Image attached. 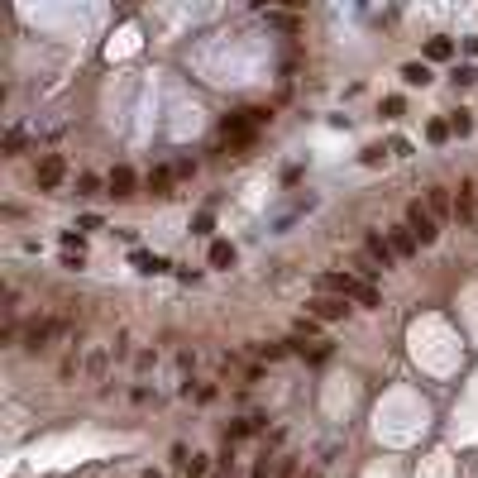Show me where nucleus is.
<instances>
[{
  "instance_id": "f257e3e1",
  "label": "nucleus",
  "mask_w": 478,
  "mask_h": 478,
  "mask_svg": "<svg viewBox=\"0 0 478 478\" xmlns=\"http://www.w3.org/2000/svg\"><path fill=\"white\" fill-rule=\"evenodd\" d=\"M406 225H411V235H416L421 244H435V235H440V230H435V210L421 206V201L406 206Z\"/></svg>"
},
{
  "instance_id": "f03ea898",
  "label": "nucleus",
  "mask_w": 478,
  "mask_h": 478,
  "mask_svg": "<svg viewBox=\"0 0 478 478\" xmlns=\"http://www.w3.org/2000/svg\"><path fill=\"white\" fill-rule=\"evenodd\" d=\"M63 330H67V321H34V325L24 330V349L39 354V349H48V340H58Z\"/></svg>"
},
{
  "instance_id": "7ed1b4c3",
  "label": "nucleus",
  "mask_w": 478,
  "mask_h": 478,
  "mask_svg": "<svg viewBox=\"0 0 478 478\" xmlns=\"http://www.w3.org/2000/svg\"><path fill=\"white\" fill-rule=\"evenodd\" d=\"M67 177V163H63V153H43V163H39V173H34V182L39 191H58V182Z\"/></svg>"
},
{
  "instance_id": "20e7f679",
  "label": "nucleus",
  "mask_w": 478,
  "mask_h": 478,
  "mask_svg": "<svg viewBox=\"0 0 478 478\" xmlns=\"http://www.w3.org/2000/svg\"><path fill=\"white\" fill-rule=\"evenodd\" d=\"M345 311H349V296H340V292H321L311 301V316L316 321H345Z\"/></svg>"
},
{
  "instance_id": "39448f33",
  "label": "nucleus",
  "mask_w": 478,
  "mask_h": 478,
  "mask_svg": "<svg viewBox=\"0 0 478 478\" xmlns=\"http://www.w3.org/2000/svg\"><path fill=\"white\" fill-rule=\"evenodd\" d=\"M364 254H369L378 268H392V263H397V249H392V239H387V235H378V230H369V235H364Z\"/></svg>"
},
{
  "instance_id": "423d86ee",
  "label": "nucleus",
  "mask_w": 478,
  "mask_h": 478,
  "mask_svg": "<svg viewBox=\"0 0 478 478\" xmlns=\"http://www.w3.org/2000/svg\"><path fill=\"white\" fill-rule=\"evenodd\" d=\"M478 215V182H459V196H455V220H474Z\"/></svg>"
},
{
  "instance_id": "0eeeda50",
  "label": "nucleus",
  "mask_w": 478,
  "mask_h": 478,
  "mask_svg": "<svg viewBox=\"0 0 478 478\" xmlns=\"http://www.w3.org/2000/svg\"><path fill=\"white\" fill-rule=\"evenodd\" d=\"M387 239H392V249H397V259H411L416 254V235H411V225H397V230H387Z\"/></svg>"
},
{
  "instance_id": "6e6552de",
  "label": "nucleus",
  "mask_w": 478,
  "mask_h": 478,
  "mask_svg": "<svg viewBox=\"0 0 478 478\" xmlns=\"http://www.w3.org/2000/svg\"><path fill=\"white\" fill-rule=\"evenodd\" d=\"M426 206L435 210V220L455 215V196H450V187H431V191H426Z\"/></svg>"
},
{
  "instance_id": "1a4fd4ad",
  "label": "nucleus",
  "mask_w": 478,
  "mask_h": 478,
  "mask_svg": "<svg viewBox=\"0 0 478 478\" xmlns=\"http://www.w3.org/2000/svg\"><path fill=\"white\" fill-rule=\"evenodd\" d=\"M105 187H110V196H134V173H129V168H115V173L105 177Z\"/></svg>"
},
{
  "instance_id": "9d476101",
  "label": "nucleus",
  "mask_w": 478,
  "mask_h": 478,
  "mask_svg": "<svg viewBox=\"0 0 478 478\" xmlns=\"http://www.w3.org/2000/svg\"><path fill=\"white\" fill-rule=\"evenodd\" d=\"M173 177H177L173 168H153V173H149V191H153V196H168V187H173Z\"/></svg>"
},
{
  "instance_id": "9b49d317",
  "label": "nucleus",
  "mask_w": 478,
  "mask_h": 478,
  "mask_svg": "<svg viewBox=\"0 0 478 478\" xmlns=\"http://www.w3.org/2000/svg\"><path fill=\"white\" fill-rule=\"evenodd\" d=\"M402 82H406V87H426V82H431V67H426V63H406V67H402Z\"/></svg>"
},
{
  "instance_id": "f8f14e48",
  "label": "nucleus",
  "mask_w": 478,
  "mask_h": 478,
  "mask_svg": "<svg viewBox=\"0 0 478 478\" xmlns=\"http://www.w3.org/2000/svg\"><path fill=\"white\" fill-rule=\"evenodd\" d=\"M230 263H235V244L215 239V244H210V268H230Z\"/></svg>"
},
{
  "instance_id": "ddd939ff",
  "label": "nucleus",
  "mask_w": 478,
  "mask_h": 478,
  "mask_svg": "<svg viewBox=\"0 0 478 478\" xmlns=\"http://www.w3.org/2000/svg\"><path fill=\"white\" fill-rule=\"evenodd\" d=\"M450 53H455V43H450V39H431V43H426V58H431V63H445Z\"/></svg>"
},
{
  "instance_id": "4468645a",
  "label": "nucleus",
  "mask_w": 478,
  "mask_h": 478,
  "mask_svg": "<svg viewBox=\"0 0 478 478\" xmlns=\"http://www.w3.org/2000/svg\"><path fill=\"white\" fill-rule=\"evenodd\" d=\"M426 134H431V144H445V139H450L455 129H450L445 120H431V124H426Z\"/></svg>"
},
{
  "instance_id": "2eb2a0df",
  "label": "nucleus",
  "mask_w": 478,
  "mask_h": 478,
  "mask_svg": "<svg viewBox=\"0 0 478 478\" xmlns=\"http://www.w3.org/2000/svg\"><path fill=\"white\" fill-rule=\"evenodd\" d=\"M5 153H10V158H14V153H24V134H19V129H10V134H5Z\"/></svg>"
},
{
  "instance_id": "dca6fc26",
  "label": "nucleus",
  "mask_w": 478,
  "mask_h": 478,
  "mask_svg": "<svg viewBox=\"0 0 478 478\" xmlns=\"http://www.w3.org/2000/svg\"><path fill=\"white\" fill-rule=\"evenodd\" d=\"M134 263H139L144 273H158V268H163V259H153V254H134Z\"/></svg>"
},
{
  "instance_id": "f3484780",
  "label": "nucleus",
  "mask_w": 478,
  "mask_h": 478,
  "mask_svg": "<svg viewBox=\"0 0 478 478\" xmlns=\"http://www.w3.org/2000/svg\"><path fill=\"white\" fill-rule=\"evenodd\" d=\"M450 129H455V134H469V129H474V120H469V115H464V110H459V115H455V120H450Z\"/></svg>"
},
{
  "instance_id": "a211bd4d",
  "label": "nucleus",
  "mask_w": 478,
  "mask_h": 478,
  "mask_svg": "<svg viewBox=\"0 0 478 478\" xmlns=\"http://www.w3.org/2000/svg\"><path fill=\"white\" fill-rule=\"evenodd\" d=\"M474 77H478L474 67H455V87H469V82H474Z\"/></svg>"
},
{
  "instance_id": "6ab92c4d",
  "label": "nucleus",
  "mask_w": 478,
  "mask_h": 478,
  "mask_svg": "<svg viewBox=\"0 0 478 478\" xmlns=\"http://www.w3.org/2000/svg\"><path fill=\"white\" fill-rule=\"evenodd\" d=\"M259 354H263V359H283L287 345H259Z\"/></svg>"
},
{
  "instance_id": "aec40b11",
  "label": "nucleus",
  "mask_w": 478,
  "mask_h": 478,
  "mask_svg": "<svg viewBox=\"0 0 478 478\" xmlns=\"http://www.w3.org/2000/svg\"><path fill=\"white\" fill-rule=\"evenodd\" d=\"M77 187H82V191H87V196H91V191H100V182H96L91 173H82V177H77Z\"/></svg>"
},
{
  "instance_id": "412c9836",
  "label": "nucleus",
  "mask_w": 478,
  "mask_h": 478,
  "mask_svg": "<svg viewBox=\"0 0 478 478\" xmlns=\"http://www.w3.org/2000/svg\"><path fill=\"white\" fill-rule=\"evenodd\" d=\"M191 230H196V235H210V210H201V215H196V225H191Z\"/></svg>"
},
{
  "instance_id": "4be33fe9",
  "label": "nucleus",
  "mask_w": 478,
  "mask_h": 478,
  "mask_svg": "<svg viewBox=\"0 0 478 478\" xmlns=\"http://www.w3.org/2000/svg\"><path fill=\"white\" fill-rule=\"evenodd\" d=\"M292 474H296V459H278V474L273 478H292Z\"/></svg>"
},
{
  "instance_id": "5701e85b",
  "label": "nucleus",
  "mask_w": 478,
  "mask_h": 478,
  "mask_svg": "<svg viewBox=\"0 0 478 478\" xmlns=\"http://www.w3.org/2000/svg\"><path fill=\"white\" fill-rule=\"evenodd\" d=\"M268 24H278V29H296V19H292V14H268Z\"/></svg>"
},
{
  "instance_id": "b1692460",
  "label": "nucleus",
  "mask_w": 478,
  "mask_h": 478,
  "mask_svg": "<svg viewBox=\"0 0 478 478\" xmlns=\"http://www.w3.org/2000/svg\"><path fill=\"white\" fill-rule=\"evenodd\" d=\"M283 5H292V10H306V5H311V0H283Z\"/></svg>"
},
{
  "instance_id": "393cba45",
  "label": "nucleus",
  "mask_w": 478,
  "mask_h": 478,
  "mask_svg": "<svg viewBox=\"0 0 478 478\" xmlns=\"http://www.w3.org/2000/svg\"><path fill=\"white\" fill-rule=\"evenodd\" d=\"M144 478H163V474H144Z\"/></svg>"
}]
</instances>
